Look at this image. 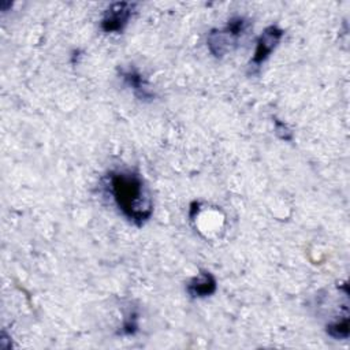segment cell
<instances>
[{"label":"cell","instance_id":"7a4b0ae2","mask_svg":"<svg viewBox=\"0 0 350 350\" xmlns=\"http://www.w3.org/2000/svg\"><path fill=\"white\" fill-rule=\"evenodd\" d=\"M250 27V21L245 16H232L223 29H213L208 33L206 46L209 52L221 59L238 46L239 40Z\"/></svg>","mask_w":350,"mask_h":350},{"label":"cell","instance_id":"277c9868","mask_svg":"<svg viewBox=\"0 0 350 350\" xmlns=\"http://www.w3.org/2000/svg\"><path fill=\"white\" fill-rule=\"evenodd\" d=\"M137 3L116 1L112 3L103 14L100 27L104 33H122L129 25Z\"/></svg>","mask_w":350,"mask_h":350},{"label":"cell","instance_id":"3957f363","mask_svg":"<svg viewBox=\"0 0 350 350\" xmlns=\"http://www.w3.org/2000/svg\"><path fill=\"white\" fill-rule=\"evenodd\" d=\"M284 36V30L280 29L278 25L267 26L256 42V49L253 57L249 62V71L258 70L264 62L268 60L271 53L276 49L280 40Z\"/></svg>","mask_w":350,"mask_h":350},{"label":"cell","instance_id":"52a82bcc","mask_svg":"<svg viewBox=\"0 0 350 350\" xmlns=\"http://www.w3.org/2000/svg\"><path fill=\"white\" fill-rule=\"evenodd\" d=\"M325 332L334 339H347L349 338V314L342 316L340 320H335L327 324Z\"/></svg>","mask_w":350,"mask_h":350},{"label":"cell","instance_id":"6da1fadb","mask_svg":"<svg viewBox=\"0 0 350 350\" xmlns=\"http://www.w3.org/2000/svg\"><path fill=\"white\" fill-rule=\"evenodd\" d=\"M108 193L119 212L134 226L142 227L152 216L153 202L144 178L133 170L111 171Z\"/></svg>","mask_w":350,"mask_h":350},{"label":"cell","instance_id":"8992f818","mask_svg":"<svg viewBox=\"0 0 350 350\" xmlns=\"http://www.w3.org/2000/svg\"><path fill=\"white\" fill-rule=\"evenodd\" d=\"M216 288H217L216 279L206 269L200 271V273L191 278L186 284V291L191 298L211 297L216 291Z\"/></svg>","mask_w":350,"mask_h":350},{"label":"cell","instance_id":"9c48e42d","mask_svg":"<svg viewBox=\"0 0 350 350\" xmlns=\"http://www.w3.org/2000/svg\"><path fill=\"white\" fill-rule=\"evenodd\" d=\"M273 124H275V134L278 138L287 141V142H291L294 139V134H293L291 129L284 122H282L278 118H273Z\"/></svg>","mask_w":350,"mask_h":350},{"label":"cell","instance_id":"5b68a950","mask_svg":"<svg viewBox=\"0 0 350 350\" xmlns=\"http://www.w3.org/2000/svg\"><path fill=\"white\" fill-rule=\"evenodd\" d=\"M119 77L122 78L124 85H127L133 90L134 96L139 101L149 103L154 98V92L150 89V85L135 67L130 66L119 68Z\"/></svg>","mask_w":350,"mask_h":350},{"label":"cell","instance_id":"ba28073f","mask_svg":"<svg viewBox=\"0 0 350 350\" xmlns=\"http://www.w3.org/2000/svg\"><path fill=\"white\" fill-rule=\"evenodd\" d=\"M137 331H138V314L135 312H131L124 317L119 334L134 335Z\"/></svg>","mask_w":350,"mask_h":350}]
</instances>
